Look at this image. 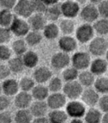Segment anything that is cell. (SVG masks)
Returning a JSON list of instances; mask_svg holds the SVG:
<instances>
[{"instance_id":"48","label":"cell","mask_w":108,"mask_h":123,"mask_svg":"<svg viewBox=\"0 0 108 123\" xmlns=\"http://www.w3.org/2000/svg\"><path fill=\"white\" fill-rule=\"evenodd\" d=\"M44 3L47 5V6H50V5H53L59 3V0H42Z\"/></svg>"},{"instance_id":"23","label":"cell","mask_w":108,"mask_h":123,"mask_svg":"<svg viewBox=\"0 0 108 123\" xmlns=\"http://www.w3.org/2000/svg\"><path fill=\"white\" fill-rule=\"evenodd\" d=\"M34 118L29 108L18 109L14 117V120L16 123H32Z\"/></svg>"},{"instance_id":"55","label":"cell","mask_w":108,"mask_h":123,"mask_svg":"<svg viewBox=\"0 0 108 123\" xmlns=\"http://www.w3.org/2000/svg\"><path fill=\"white\" fill-rule=\"evenodd\" d=\"M107 42H108V38H107Z\"/></svg>"},{"instance_id":"52","label":"cell","mask_w":108,"mask_h":123,"mask_svg":"<svg viewBox=\"0 0 108 123\" xmlns=\"http://www.w3.org/2000/svg\"><path fill=\"white\" fill-rule=\"evenodd\" d=\"M74 1H75L78 4H84L87 2L88 0H74Z\"/></svg>"},{"instance_id":"20","label":"cell","mask_w":108,"mask_h":123,"mask_svg":"<svg viewBox=\"0 0 108 123\" xmlns=\"http://www.w3.org/2000/svg\"><path fill=\"white\" fill-rule=\"evenodd\" d=\"M50 123H66L68 116L65 111L62 109L51 110L47 116Z\"/></svg>"},{"instance_id":"32","label":"cell","mask_w":108,"mask_h":123,"mask_svg":"<svg viewBox=\"0 0 108 123\" xmlns=\"http://www.w3.org/2000/svg\"><path fill=\"white\" fill-rule=\"evenodd\" d=\"M27 46L29 47H35L39 44L42 41V36L40 32L30 30L25 38Z\"/></svg>"},{"instance_id":"11","label":"cell","mask_w":108,"mask_h":123,"mask_svg":"<svg viewBox=\"0 0 108 123\" xmlns=\"http://www.w3.org/2000/svg\"><path fill=\"white\" fill-rule=\"evenodd\" d=\"M14 10L16 16L22 18H29L32 14H34L30 0H18Z\"/></svg>"},{"instance_id":"28","label":"cell","mask_w":108,"mask_h":123,"mask_svg":"<svg viewBox=\"0 0 108 123\" xmlns=\"http://www.w3.org/2000/svg\"><path fill=\"white\" fill-rule=\"evenodd\" d=\"M7 66L10 70L13 73H20L25 69V65L23 63L22 58L20 56H16L14 58H11L8 61Z\"/></svg>"},{"instance_id":"9","label":"cell","mask_w":108,"mask_h":123,"mask_svg":"<svg viewBox=\"0 0 108 123\" xmlns=\"http://www.w3.org/2000/svg\"><path fill=\"white\" fill-rule=\"evenodd\" d=\"M47 106L51 110L62 109L67 104V97L63 93H50L46 99Z\"/></svg>"},{"instance_id":"3","label":"cell","mask_w":108,"mask_h":123,"mask_svg":"<svg viewBox=\"0 0 108 123\" xmlns=\"http://www.w3.org/2000/svg\"><path fill=\"white\" fill-rule=\"evenodd\" d=\"M65 111L69 117L72 119H81L84 117L86 110L85 105L78 99L70 100L65 105Z\"/></svg>"},{"instance_id":"43","label":"cell","mask_w":108,"mask_h":123,"mask_svg":"<svg viewBox=\"0 0 108 123\" xmlns=\"http://www.w3.org/2000/svg\"><path fill=\"white\" fill-rule=\"evenodd\" d=\"M14 120V117L12 114L7 111L0 112V123H12Z\"/></svg>"},{"instance_id":"34","label":"cell","mask_w":108,"mask_h":123,"mask_svg":"<svg viewBox=\"0 0 108 123\" xmlns=\"http://www.w3.org/2000/svg\"><path fill=\"white\" fill-rule=\"evenodd\" d=\"M79 71L75 69L73 66H68L62 72V80L64 82H70L78 80Z\"/></svg>"},{"instance_id":"22","label":"cell","mask_w":108,"mask_h":123,"mask_svg":"<svg viewBox=\"0 0 108 123\" xmlns=\"http://www.w3.org/2000/svg\"><path fill=\"white\" fill-rule=\"evenodd\" d=\"M21 58H22L25 66L29 69L35 68L39 61V58L38 54L31 50H27L22 56H21Z\"/></svg>"},{"instance_id":"41","label":"cell","mask_w":108,"mask_h":123,"mask_svg":"<svg viewBox=\"0 0 108 123\" xmlns=\"http://www.w3.org/2000/svg\"><path fill=\"white\" fill-rule=\"evenodd\" d=\"M98 10L99 16L108 19V0H104L98 5Z\"/></svg>"},{"instance_id":"14","label":"cell","mask_w":108,"mask_h":123,"mask_svg":"<svg viewBox=\"0 0 108 123\" xmlns=\"http://www.w3.org/2000/svg\"><path fill=\"white\" fill-rule=\"evenodd\" d=\"M58 45L61 52L69 54L77 49L78 43L77 40L71 36H63L59 38Z\"/></svg>"},{"instance_id":"5","label":"cell","mask_w":108,"mask_h":123,"mask_svg":"<svg viewBox=\"0 0 108 123\" xmlns=\"http://www.w3.org/2000/svg\"><path fill=\"white\" fill-rule=\"evenodd\" d=\"M71 63V58L69 54L64 52H56L50 58V65L56 70H64Z\"/></svg>"},{"instance_id":"10","label":"cell","mask_w":108,"mask_h":123,"mask_svg":"<svg viewBox=\"0 0 108 123\" xmlns=\"http://www.w3.org/2000/svg\"><path fill=\"white\" fill-rule=\"evenodd\" d=\"M79 14L81 18L84 22L88 24L96 21L99 16L98 7L93 4H89L84 6L83 8L80 10Z\"/></svg>"},{"instance_id":"15","label":"cell","mask_w":108,"mask_h":123,"mask_svg":"<svg viewBox=\"0 0 108 123\" xmlns=\"http://www.w3.org/2000/svg\"><path fill=\"white\" fill-rule=\"evenodd\" d=\"M28 25L30 30L40 32L47 25V18L45 14L34 13L28 18Z\"/></svg>"},{"instance_id":"31","label":"cell","mask_w":108,"mask_h":123,"mask_svg":"<svg viewBox=\"0 0 108 123\" xmlns=\"http://www.w3.org/2000/svg\"><path fill=\"white\" fill-rule=\"evenodd\" d=\"M94 89L99 94H108V77L100 76L95 79L94 83Z\"/></svg>"},{"instance_id":"13","label":"cell","mask_w":108,"mask_h":123,"mask_svg":"<svg viewBox=\"0 0 108 123\" xmlns=\"http://www.w3.org/2000/svg\"><path fill=\"white\" fill-rule=\"evenodd\" d=\"M52 77L53 72L47 66L37 67L33 73V78L37 84H45L48 83Z\"/></svg>"},{"instance_id":"21","label":"cell","mask_w":108,"mask_h":123,"mask_svg":"<svg viewBox=\"0 0 108 123\" xmlns=\"http://www.w3.org/2000/svg\"><path fill=\"white\" fill-rule=\"evenodd\" d=\"M50 94V91L47 86L45 84H37L31 91V95L35 100L45 101Z\"/></svg>"},{"instance_id":"16","label":"cell","mask_w":108,"mask_h":123,"mask_svg":"<svg viewBox=\"0 0 108 123\" xmlns=\"http://www.w3.org/2000/svg\"><path fill=\"white\" fill-rule=\"evenodd\" d=\"M33 99L30 92L20 91L14 97V105L18 109H28L33 103Z\"/></svg>"},{"instance_id":"39","label":"cell","mask_w":108,"mask_h":123,"mask_svg":"<svg viewBox=\"0 0 108 123\" xmlns=\"http://www.w3.org/2000/svg\"><path fill=\"white\" fill-rule=\"evenodd\" d=\"M12 38V32L8 27H0V44L7 43Z\"/></svg>"},{"instance_id":"33","label":"cell","mask_w":108,"mask_h":123,"mask_svg":"<svg viewBox=\"0 0 108 123\" xmlns=\"http://www.w3.org/2000/svg\"><path fill=\"white\" fill-rule=\"evenodd\" d=\"M20 91L25 92H31L33 88L36 86V82L33 77H27L25 76L21 78V80L19 81Z\"/></svg>"},{"instance_id":"30","label":"cell","mask_w":108,"mask_h":123,"mask_svg":"<svg viewBox=\"0 0 108 123\" xmlns=\"http://www.w3.org/2000/svg\"><path fill=\"white\" fill-rule=\"evenodd\" d=\"M27 44L24 39H17L15 40L13 43H12V47L11 49L13 52L15 53L16 56H20L21 57L22 55L27 51Z\"/></svg>"},{"instance_id":"2","label":"cell","mask_w":108,"mask_h":123,"mask_svg":"<svg viewBox=\"0 0 108 123\" xmlns=\"http://www.w3.org/2000/svg\"><path fill=\"white\" fill-rule=\"evenodd\" d=\"M63 94L65 95L67 99L70 100H75L81 98L84 88L78 80L65 82L62 88Z\"/></svg>"},{"instance_id":"45","label":"cell","mask_w":108,"mask_h":123,"mask_svg":"<svg viewBox=\"0 0 108 123\" xmlns=\"http://www.w3.org/2000/svg\"><path fill=\"white\" fill-rule=\"evenodd\" d=\"M99 106L101 111L104 113H108V94H104L101 97H100Z\"/></svg>"},{"instance_id":"49","label":"cell","mask_w":108,"mask_h":123,"mask_svg":"<svg viewBox=\"0 0 108 123\" xmlns=\"http://www.w3.org/2000/svg\"><path fill=\"white\" fill-rule=\"evenodd\" d=\"M101 123H108V113H104L102 116Z\"/></svg>"},{"instance_id":"24","label":"cell","mask_w":108,"mask_h":123,"mask_svg":"<svg viewBox=\"0 0 108 123\" xmlns=\"http://www.w3.org/2000/svg\"><path fill=\"white\" fill-rule=\"evenodd\" d=\"M95 80V75L88 70H84L79 72L78 81L83 87L90 88L92 86L94 85Z\"/></svg>"},{"instance_id":"37","label":"cell","mask_w":108,"mask_h":123,"mask_svg":"<svg viewBox=\"0 0 108 123\" xmlns=\"http://www.w3.org/2000/svg\"><path fill=\"white\" fill-rule=\"evenodd\" d=\"M64 86L63 80L59 77H53L48 82L47 88L50 93L60 92Z\"/></svg>"},{"instance_id":"27","label":"cell","mask_w":108,"mask_h":123,"mask_svg":"<svg viewBox=\"0 0 108 123\" xmlns=\"http://www.w3.org/2000/svg\"><path fill=\"white\" fill-rule=\"evenodd\" d=\"M42 31L43 36H45V38L48 40H54L58 38L60 30L56 24L53 23V22H50V23L46 25Z\"/></svg>"},{"instance_id":"44","label":"cell","mask_w":108,"mask_h":123,"mask_svg":"<svg viewBox=\"0 0 108 123\" xmlns=\"http://www.w3.org/2000/svg\"><path fill=\"white\" fill-rule=\"evenodd\" d=\"M11 74V71L10 70L7 65L0 64V80H5Z\"/></svg>"},{"instance_id":"51","label":"cell","mask_w":108,"mask_h":123,"mask_svg":"<svg viewBox=\"0 0 108 123\" xmlns=\"http://www.w3.org/2000/svg\"><path fill=\"white\" fill-rule=\"evenodd\" d=\"M93 5H99L104 0H90Z\"/></svg>"},{"instance_id":"7","label":"cell","mask_w":108,"mask_h":123,"mask_svg":"<svg viewBox=\"0 0 108 123\" xmlns=\"http://www.w3.org/2000/svg\"><path fill=\"white\" fill-rule=\"evenodd\" d=\"M95 30L93 27L88 23H84L80 25L75 30V38L81 43L90 42L94 36Z\"/></svg>"},{"instance_id":"47","label":"cell","mask_w":108,"mask_h":123,"mask_svg":"<svg viewBox=\"0 0 108 123\" xmlns=\"http://www.w3.org/2000/svg\"><path fill=\"white\" fill-rule=\"evenodd\" d=\"M32 123H50V122L47 117H43L34 118Z\"/></svg>"},{"instance_id":"19","label":"cell","mask_w":108,"mask_h":123,"mask_svg":"<svg viewBox=\"0 0 108 123\" xmlns=\"http://www.w3.org/2000/svg\"><path fill=\"white\" fill-rule=\"evenodd\" d=\"M108 69V63L105 59L95 58L92 61L90 66V71L95 76H101L104 74Z\"/></svg>"},{"instance_id":"38","label":"cell","mask_w":108,"mask_h":123,"mask_svg":"<svg viewBox=\"0 0 108 123\" xmlns=\"http://www.w3.org/2000/svg\"><path fill=\"white\" fill-rule=\"evenodd\" d=\"M30 3L34 10V13L44 14L45 13L47 6L42 0H30Z\"/></svg>"},{"instance_id":"17","label":"cell","mask_w":108,"mask_h":123,"mask_svg":"<svg viewBox=\"0 0 108 123\" xmlns=\"http://www.w3.org/2000/svg\"><path fill=\"white\" fill-rule=\"evenodd\" d=\"M2 93L7 97H15L19 92V82L14 78H7L2 83Z\"/></svg>"},{"instance_id":"29","label":"cell","mask_w":108,"mask_h":123,"mask_svg":"<svg viewBox=\"0 0 108 123\" xmlns=\"http://www.w3.org/2000/svg\"><path fill=\"white\" fill-rule=\"evenodd\" d=\"M15 15L10 10L2 9L0 10V26L2 27H10Z\"/></svg>"},{"instance_id":"6","label":"cell","mask_w":108,"mask_h":123,"mask_svg":"<svg viewBox=\"0 0 108 123\" xmlns=\"http://www.w3.org/2000/svg\"><path fill=\"white\" fill-rule=\"evenodd\" d=\"M108 50V42L102 37H96L92 39L89 44L90 52L96 57L105 55Z\"/></svg>"},{"instance_id":"4","label":"cell","mask_w":108,"mask_h":123,"mask_svg":"<svg viewBox=\"0 0 108 123\" xmlns=\"http://www.w3.org/2000/svg\"><path fill=\"white\" fill-rule=\"evenodd\" d=\"M9 29L11 31L12 34L15 35L17 37H25L27 33L30 31L28 22L25 21L22 18L15 16L11 25Z\"/></svg>"},{"instance_id":"18","label":"cell","mask_w":108,"mask_h":123,"mask_svg":"<svg viewBox=\"0 0 108 123\" xmlns=\"http://www.w3.org/2000/svg\"><path fill=\"white\" fill-rule=\"evenodd\" d=\"M48 106L46 101L35 100L32 103L29 108V110L34 118L46 117L48 114Z\"/></svg>"},{"instance_id":"12","label":"cell","mask_w":108,"mask_h":123,"mask_svg":"<svg viewBox=\"0 0 108 123\" xmlns=\"http://www.w3.org/2000/svg\"><path fill=\"white\" fill-rule=\"evenodd\" d=\"M81 99V102L85 105H88L90 108H94L97 104H99L100 97L99 94L94 88H87L83 91Z\"/></svg>"},{"instance_id":"50","label":"cell","mask_w":108,"mask_h":123,"mask_svg":"<svg viewBox=\"0 0 108 123\" xmlns=\"http://www.w3.org/2000/svg\"><path fill=\"white\" fill-rule=\"evenodd\" d=\"M70 123H85L81 119H72Z\"/></svg>"},{"instance_id":"53","label":"cell","mask_w":108,"mask_h":123,"mask_svg":"<svg viewBox=\"0 0 108 123\" xmlns=\"http://www.w3.org/2000/svg\"><path fill=\"white\" fill-rule=\"evenodd\" d=\"M2 94V83L0 82V95Z\"/></svg>"},{"instance_id":"46","label":"cell","mask_w":108,"mask_h":123,"mask_svg":"<svg viewBox=\"0 0 108 123\" xmlns=\"http://www.w3.org/2000/svg\"><path fill=\"white\" fill-rule=\"evenodd\" d=\"M18 0H0V7L2 9L10 10L14 8Z\"/></svg>"},{"instance_id":"36","label":"cell","mask_w":108,"mask_h":123,"mask_svg":"<svg viewBox=\"0 0 108 123\" xmlns=\"http://www.w3.org/2000/svg\"><path fill=\"white\" fill-rule=\"evenodd\" d=\"M93 29L95 32L101 36H104L108 34V19L107 18H101L95 21L93 25Z\"/></svg>"},{"instance_id":"1","label":"cell","mask_w":108,"mask_h":123,"mask_svg":"<svg viewBox=\"0 0 108 123\" xmlns=\"http://www.w3.org/2000/svg\"><path fill=\"white\" fill-rule=\"evenodd\" d=\"M91 58L88 52H75L71 57L72 66L78 71L87 70L91 64Z\"/></svg>"},{"instance_id":"54","label":"cell","mask_w":108,"mask_h":123,"mask_svg":"<svg viewBox=\"0 0 108 123\" xmlns=\"http://www.w3.org/2000/svg\"><path fill=\"white\" fill-rule=\"evenodd\" d=\"M105 57H106V61H107V62L108 63V50H107V52H106V54H105Z\"/></svg>"},{"instance_id":"26","label":"cell","mask_w":108,"mask_h":123,"mask_svg":"<svg viewBox=\"0 0 108 123\" xmlns=\"http://www.w3.org/2000/svg\"><path fill=\"white\" fill-rule=\"evenodd\" d=\"M85 123H101V112L95 108H90L86 111L84 117Z\"/></svg>"},{"instance_id":"25","label":"cell","mask_w":108,"mask_h":123,"mask_svg":"<svg viewBox=\"0 0 108 123\" xmlns=\"http://www.w3.org/2000/svg\"><path fill=\"white\" fill-rule=\"evenodd\" d=\"M47 20L52 22L57 21L62 15L61 10V4H56L53 5L47 6L45 13H44Z\"/></svg>"},{"instance_id":"35","label":"cell","mask_w":108,"mask_h":123,"mask_svg":"<svg viewBox=\"0 0 108 123\" xmlns=\"http://www.w3.org/2000/svg\"><path fill=\"white\" fill-rule=\"evenodd\" d=\"M59 27L64 36H70L75 30V24L71 19L64 18L61 21Z\"/></svg>"},{"instance_id":"40","label":"cell","mask_w":108,"mask_h":123,"mask_svg":"<svg viewBox=\"0 0 108 123\" xmlns=\"http://www.w3.org/2000/svg\"><path fill=\"white\" fill-rule=\"evenodd\" d=\"M12 52V49L6 44H0V61H8L11 58Z\"/></svg>"},{"instance_id":"8","label":"cell","mask_w":108,"mask_h":123,"mask_svg":"<svg viewBox=\"0 0 108 123\" xmlns=\"http://www.w3.org/2000/svg\"><path fill=\"white\" fill-rule=\"evenodd\" d=\"M61 14L66 18H73L80 13V6L74 0H66L61 4Z\"/></svg>"},{"instance_id":"42","label":"cell","mask_w":108,"mask_h":123,"mask_svg":"<svg viewBox=\"0 0 108 123\" xmlns=\"http://www.w3.org/2000/svg\"><path fill=\"white\" fill-rule=\"evenodd\" d=\"M11 104L10 97H7L5 94L0 95V112L4 111H7Z\"/></svg>"}]
</instances>
